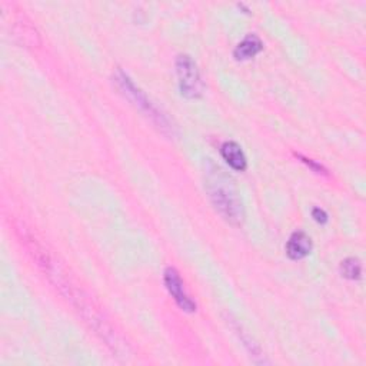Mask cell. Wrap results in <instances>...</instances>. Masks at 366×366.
Segmentation results:
<instances>
[{
  "mask_svg": "<svg viewBox=\"0 0 366 366\" xmlns=\"http://www.w3.org/2000/svg\"><path fill=\"white\" fill-rule=\"evenodd\" d=\"M205 188L215 211L233 226H241L245 219L242 199L233 179L212 160L205 172Z\"/></svg>",
  "mask_w": 366,
  "mask_h": 366,
  "instance_id": "1",
  "label": "cell"
},
{
  "mask_svg": "<svg viewBox=\"0 0 366 366\" xmlns=\"http://www.w3.org/2000/svg\"><path fill=\"white\" fill-rule=\"evenodd\" d=\"M115 79H116V83L119 85L120 90L125 94V96L129 98L140 109L142 112L146 114V116H149L160 127L162 131L166 132V131L172 129L168 118L164 116L148 98H146V95L139 87L135 86V83L131 80L129 76L125 75L122 70H118Z\"/></svg>",
  "mask_w": 366,
  "mask_h": 366,
  "instance_id": "2",
  "label": "cell"
},
{
  "mask_svg": "<svg viewBox=\"0 0 366 366\" xmlns=\"http://www.w3.org/2000/svg\"><path fill=\"white\" fill-rule=\"evenodd\" d=\"M176 73L182 96L186 99H197L204 94V83L196 63L189 54H179L176 59Z\"/></svg>",
  "mask_w": 366,
  "mask_h": 366,
  "instance_id": "3",
  "label": "cell"
},
{
  "mask_svg": "<svg viewBox=\"0 0 366 366\" xmlns=\"http://www.w3.org/2000/svg\"><path fill=\"white\" fill-rule=\"evenodd\" d=\"M163 281H164V285H166V289L171 294V297L176 302V305L182 310H185V312H189V314L195 312L196 303L186 294L185 288H183V282L180 279V274L175 268L169 266V268L164 269Z\"/></svg>",
  "mask_w": 366,
  "mask_h": 366,
  "instance_id": "4",
  "label": "cell"
},
{
  "mask_svg": "<svg viewBox=\"0 0 366 366\" xmlns=\"http://www.w3.org/2000/svg\"><path fill=\"white\" fill-rule=\"evenodd\" d=\"M312 252V239L302 230H297L290 235L286 244V255L292 261H301Z\"/></svg>",
  "mask_w": 366,
  "mask_h": 366,
  "instance_id": "5",
  "label": "cell"
},
{
  "mask_svg": "<svg viewBox=\"0 0 366 366\" xmlns=\"http://www.w3.org/2000/svg\"><path fill=\"white\" fill-rule=\"evenodd\" d=\"M221 155L233 171L244 172L248 168V160L241 144L233 140H226L221 146Z\"/></svg>",
  "mask_w": 366,
  "mask_h": 366,
  "instance_id": "6",
  "label": "cell"
},
{
  "mask_svg": "<svg viewBox=\"0 0 366 366\" xmlns=\"http://www.w3.org/2000/svg\"><path fill=\"white\" fill-rule=\"evenodd\" d=\"M262 49L263 43L259 39V36L250 33L246 36V38H244L242 42L237 43V46L233 50V56L236 61H249L255 58Z\"/></svg>",
  "mask_w": 366,
  "mask_h": 366,
  "instance_id": "7",
  "label": "cell"
},
{
  "mask_svg": "<svg viewBox=\"0 0 366 366\" xmlns=\"http://www.w3.org/2000/svg\"><path fill=\"white\" fill-rule=\"evenodd\" d=\"M339 269H341V274L345 279H349V281L360 279L362 265H360L359 259H356V258H347V259L342 261Z\"/></svg>",
  "mask_w": 366,
  "mask_h": 366,
  "instance_id": "8",
  "label": "cell"
},
{
  "mask_svg": "<svg viewBox=\"0 0 366 366\" xmlns=\"http://www.w3.org/2000/svg\"><path fill=\"white\" fill-rule=\"evenodd\" d=\"M298 158L302 159V162L306 163L308 166H309L310 169H314L316 173H323V175H326V169L322 166V164L316 163V162L312 160V159H308V158H305V156H301V155H298Z\"/></svg>",
  "mask_w": 366,
  "mask_h": 366,
  "instance_id": "9",
  "label": "cell"
},
{
  "mask_svg": "<svg viewBox=\"0 0 366 366\" xmlns=\"http://www.w3.org/2000/svg\"><path fill=\"white\" fill-rule=\"evenodd\" d=\"M312 217L315 219V222H318L321 225H325L329 221L327 213L323 209H321V208H314L312 209Z\"/></svg>",
  "mask_w": 366,
  "mask_h": 366,
  "instance_id": "10",
  "label": "cell"
}]
</instances>
